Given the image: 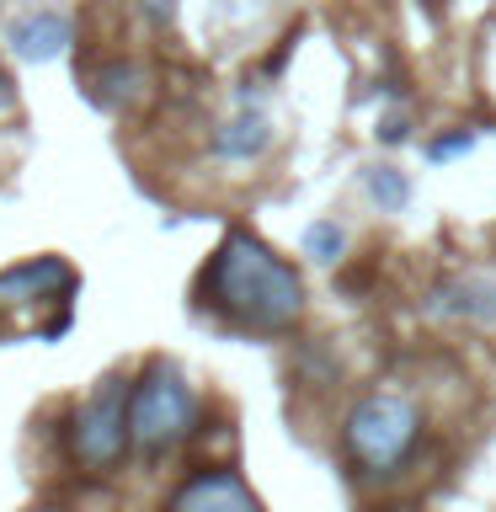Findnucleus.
Wrapping results in <instances>:
<instances>
[{
	"label": "nucleus",
	"mask_w": 496,
	"mask_h": 512,
	"mask_svg": "<svg viewBox=\"0 0 496 512\" xmlns=\"http://www.w3.org/2000/svg\"><path fill=\"white\" fill-rule=\"evenodd\" d=\"M198 304L240 331H288L304 315V283L267 240L230 230L198 278Z\"/></svg>",
	"instance_id": "1"
},
{
	"label": "nucleus",
	"mask_w": 496,
	"mask_h": 512,
	"mask_svg": "<svg viewBox=\"0 0 496 512\" xmlns=\"http://www.w3.org/2000/svg\"><path fill=\"white\" fill-rule=\"evenodd\" d=\"M422 443V411L406 395H368L347 416V454L368 475L400 470Z\"/></svg>",
	"instance_id": "2"
},
{
	"label": "nucleus",
	"mask_w": 496,
	"mask_h": 512,
	"mask_svg": "<svg viewBox=\"0 0 496 512\" xmlns=\"http://www.w3.org/2000/svg\"><path fill=\"white\" fill-rule=\"evenodd\" d=\"M128 416H134V448L139 454H160V448L182 443L192 432V416H198V395H192L187 374L176 363H150L134 379V395H128Z\"/></svg>",
	"instance_id": "3"
},
{
	"label": "nucleus",
	"mask_w": 496,
	"mask_h": 512,
	"mask_svg": "<svg viewBox=\"0 0 496 512\" xmlns=\"http://www.w3.org/2000/svg\"><path fill=\"white\" fill-rule=\"evenodd\" d=\"M128 395H134V384L123 379H107L102 390H96L86 406L70 416V432H64V443H70V459L80 470H112L128 448H134V416H128Z\"/></svg>",
	"instance_id": "4"
},
{
	"label": "nucleus",
	"mask_w": 496,
	"mask_h": 512,
	"mask_svg": "<svg viewBox=\"0 0 496 512\" xmlns=\"http://www.w3.org/2000/svg\"><path fill=\"white\" fill-rule=\"evenodd\" d=\"M166 512H262V502L235 470H203L176 486Z\"/></svg>",
	"instance_id": "5"
},
{
	"label": "nucleus",
	"mask_w": 496,
	"mask_h": 512,
	"mask_svg": "<svg viewBox=\"0 0 496 512\" xmlns=\"http://www.w3.org/2000/svg\"><path fill=\"white\" fill-rule=\"evenodd\" d=\"M70 267L59 256H38V262H22L11 272H0V304H32V299H54L59 288H70Z\"/></svg>",
	"instance_id": "6"
},
{
	"label": "nucleus",
	"mask_w": 496,
	"mask_h": 512,
	"mask_svg": "<svg viewBox=\"0 0 496 512\" xmlns=\"http://www.w3.org/2000/svg\"><path fill=\"white\" fill-rule=\"evenodd\" d=\"M11 43L22 59H54L70 48V22L54 11H38V16H22V22H11Z\"/></svg>",
	"instance_id": "7"
},
{
	"label": "nucleus",
	"mask_w": 496,
	"mask_h": 512,
	"mask_svg": "<svg viewBox=\"0 0 496 512\" xmlns=\"http://www.w3.org/2000/svg\"><path fill=\"white\" fill-rule=\"evenodd\" d=\"M267 139H272V128H267L262 112H240L235 123H224V134H219V155H230V160L262 155V150H267Z\"/></svg>",
	"instance_id": "8"
},
{
	"label": "nucleus",
	"mask_w": 496,
	"mask_h": 512,
	"mask_svg": "<svg viewBox=\"0 0 496 512\" xmlns=\"http://www.w3.org/2000/svg\"><path fill=\"white\" fill-rule=\"evenodd\" d=\"M304 246H310L320 262H336V256H342V230H336V224H315V230L304 235Z\"/></svg>",
	"instance_id": "9"
},
{
	"label": "nucleus",
	"mask_w": 496,
	"mask_h": 512,
	"mask_svg": "<svg viewBox=\"0 0 496 512\" xmlns=\"http://www.w3.org/2000/svg\"><path fill=\"white\" fill-rule=\"evenodd\" d=\"M368 187H374L384 203H400V198H406V182H395V176H384V171H374V176H368Z\"/></svg>",
	"instance_id": "10"
}]
</instances>
